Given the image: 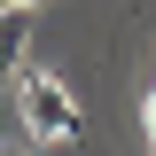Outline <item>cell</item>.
I'll use <instances>...</instances> for the list:
<instances>
[{"label":"cell","mask_w":156,"mask_h":156,"mask_svg":"<svg viewBox=\"0 0 156 156\" xmlns=\"http://www.w3.org/2000/svg\"><path fill=\"white\" fill-rule=\"evenodd\" d=\"M16 109H23V125H31L39 140H70L86 117H78V101H70V86H62L55 70H23L16 78Z\"/></svg>","instance_id":"1"},{"label":"cell","mask_w":156,"mask_h":156,"mask_svg":"<svg viewBox=\"0 0 156 156\" xmlns=\"http://www.w3.org/2000/svg\"><path fill=\"white\" fill-rule=\"evenodd\" d=\"M23 16H31V8H0V78H23Z\"/></svg>","instance_id":"2"},{"label":"cell","mask_w":156,"mask_h":156,"mask_svg":"<svg viewBox=\"0 0 156 156\" xmlns=\"http://www.w3.org/2000/svg\"><path fill=\"white\" fill-rule=\"evenodd\" d=\"M148 133H156V94H148Z\"/></svg>","instance_id":"3"},{"label":"cell","mask_w":156,"mask_h":156,"mask_svg":"<svg viewBox=\"0 0 156 156\" xmlns=\"http://www.w3.org/2000/svg\"><path fill=\"white\" fill-rule=\"evenodd\" d=\"M16 8H39V0H16Z\"/></svg>","instance_id":"4"},{"label":"cell","mask_w":156,"mask_h":156,"mask_svg":"<svg viewBox=\"0 0 156 156\" xmlns=\"http://www.w3.org/2000/svg\"><path fill=\"white\" fill-rule=\"evenodd\" d=\"M0 156H23V148H0Z\"/></svg>","instance_id":"5"},{"label":"cell","mask_w":156,"mask_h":156,"mask_svg":"<svg viewBox=\"0 0 156 156\" xmlns=\"http://www.w3.org/2000/svg\"><path fill=\"white\" fill-rule=\"evenodd\" d=\"M148 156H156V133H148Z\"/></svg>","instance_id":"6"},{"label":"cell","mask_w":156,"mask_h":156,"mask_svg":"<svg viewBox=\"0 0 156 156\" xmlns=\"http://www.w3.org/2000/svg\"><path fill=\"white\" fill-rule=\"evenodd\" d=\"M0 8H16V0H0Z\"/></svg>","instance_id":"7"}]
</instances>
